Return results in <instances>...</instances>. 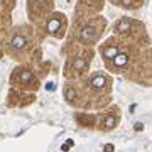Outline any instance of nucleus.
Wrapping results in <instances>:
<instances>
[{
    "label": "nucleus",
    "mask_w": 152,
    "mask_h": 152,
    "mask_svg": "<svg viewBox=\"0 0 152 152\" xmlns=\"http://www.w3.org/2000/svg\"><path fill=\"white\" fill-rule=\"evenodd\" d=\"M46 88H48V91H49V90H51V91H53V90H54V83H48V85H46Z\"/></svg>",
    "instance_id": "nucleus-8"
},
{
    "label": "nucleus",
    "mask_w": 152,
    "mask_h": 152,
    "mask_svg": "<svg viewBox=\"0 0 152 152\" xmlns=\"http://www.w3.org/2000/svg\"><path fill=\"white\" fill-rule=\"evenodd\" d=\"M127 63H129V56L127 54H117L113 58V66L115 68H124Z\"/></svg>",
    "instance_id": "nucleus-4"
},
{
    "label": "nucleus",
    "mask_w": 152,
    "mask_h": 152,
    "mask_svg": "<svg viewBox=\"0 0 152 152\" xmlns=\"http://www.w3.org/2000/svg\"><path fill=\"white\" fill-rule=\"evenodd\" d=\"M142 129H144V125L140 124V122H139V124H135V130L139 132V130H142Z\"/></svg>",
    "instance_id": "nucleus-10"
},
{
    "label": "nucleus",
    "mask_w": 152,
    "mask_h": 152,
    "mask_svg": "<svg viewBox=\"0 0 152 152\" xmlns=\"http://www.w3.org/2000/svg\"><path fill=\"white\" fill-rule=\"evenodd\" d=\"M112 151H113V145H112V144L105 145V152H112Z\"/></svg>",
    "instance_id": "nucleus-9"
},
{
    "label": "nucleus",
    "mask_w": 152,
    "mask_h": 152,
    "mask_svg": "<svg viewBox=\"0 0 152 152\" xmlns=\"http://www.w3.org/2000/svg\"><path fill=\"white\" fill-rule=\"evenodd\" d=\"M107 85H108V78H107V76H103L102 73L93 75V78L90 80V86H91L93 90H103Z\"/></svg>",
    "instance_id": "nucleus-2"
},
{
    "label": "nucleus",
    "mask_w": 152,
    "mask_h": 152,
    "mask_svg": "<svg viewBox=\"0 0 152 152\" xmlns=\"http://www.w3.org/2000/svg\"><path fill=\"white\" fill-rule=\"evenodd\" d=\"M117 124H118V108H113L110 113H105L102 117V129H105V130L113 129Z\"/></svg>",
    "instance_id": "nucleus-1"
},
{
    "label": "nucleus",
    "mask_w": 152,
    "mask_h": 152,
    "mask_svg": "<svg viewBox=\"0 0 152 152\" xmlns=\"http://www.w3.org/2000/svg\"><path fill=\"white\" fill-rule=\"evenodd\" d=\"M31 80H32L31 71H24V73H22V76H20V81H22V83H29Z\"/></svg>",
    "instance_id": "nucleus-7"
},
{
    "label": "nucleus",
    "mask_w": 152,
    "mask_h": 152,
    "mask_svg": "<svg viewBox=\"0 0 152 152\" xmlns=\"http://www.w3.org/2000/svg\"><path fill=\"white\" fill-rule=\"evenodd\" d=\"M102 54H103V58H107V59H113L115 56L118 54V49L115 48V46H105V48L102 49Z\"/></svg>",
    "instance_id": "nucleus-3"
},
{
    "label": "nucleus",
    "mask_w": 152,
    "mask_h": 152,
    "mask_svg": "<svg viewBox=\"0 0 152 152\" xmlns=\"http://www.w3.org/2000/svg\"><path fill=\"white\" fill-rule=\"evenodd\" d=\"M59 27H61V24H59V20H51L48 24V29L49 31H51V32H58V31H59Z\"/></svg>",
    "instance_id": "nucleus-6"
},
{
    "label": "nucleus",
    "mask_w": 152,
    "mask_h": 152,
    "mask_svg": "<svg viewBox=\"0 0 152 152\" xmlns=\"http://www.w3.org/2000/svg\"><path fill=\"white\" fill-rule=\"evenodd\" d=\"M12 46H14L15 49L24 48V46H26V39H24V37H20V36H15V37L12 39Z\"/></svg>",
    "instance_id": "nucleus-5"
}]
</instances>
